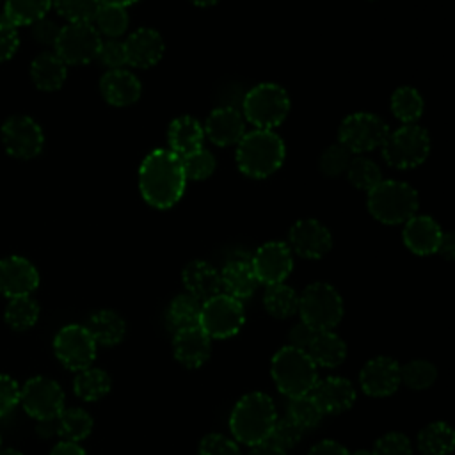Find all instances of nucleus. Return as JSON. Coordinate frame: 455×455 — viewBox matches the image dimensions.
Segmentation results:
<instances>
[{
	"label": "nucleus",
	"mask_w": 455,
	"mask_h": 455,
	"mask_svg": "<svg viewBox=\"0 0 455 455\" xmlns=\"http://www.w3.org/2000/svg\"><path fill=\"white\" fill-rule=\"evenodd\" d=\"M187 178L181 160L171 149H153L139 167V188L144 201L156 208H172L183 196Z\"/></svg>",
	"instance_id": "1"
},
{
	"label": "nucleus",
	"mask_w": 455,
	"mask_h": 455,
	"mask_svg": "<svg viewBox=\"0 0 455 455\" xmlns=\"http://www.w3.org/2000/svg\"><path fill=\"white\" fill-rule=\"evenodd\" d=\"M275 419L277 411L274 400L261 391H252L235 403L229 416V428L236 443L254 446L268 439Z\"/></svg>",
	"instance_id": "2"
},
{
	"label": "nucleus",
	"mask_w": 455,
	"mask_h": 455,
	"mask_svg": "<svg viewBox=\"0 0 455 455\" xmlns=\"http://www.w3.org/2000/svg\"><path fill=\"white\" fill-rule=\"evenodd\" d=\"M286 148L283 139L272 130H252L243 133L236 144V165L249 178H267L284 162Z\"/></svg>",
	"instance_id": "3"
},
{
	"label": "nucleus",
	"mask_w": 455,
	"mask_h": 455,
	"mask_svg": "<svg viewBox=\"0 0 455 455\" xmlns=\"http://www.w3.org/2000/svg\"><path fill=\"white\" fill-rule=\"evenodd\" d=\"M270 373L277 389L288 398L309 395L318 380V368L307 352L290 345L274 354Z\"/></svg>",
	"instance_id": "4"
},
{
	"label": "nucleus",
	"mask_w": 455,
	"mask_h": 455,
	"mask_svg": "<svg viewBox=\"0 0 455 455\" xmlns=\"http://www.w3.org/2000/svg\"><path fill=\"white\" fill-rule=\"evenodd\" d=\"M368 212L382 224L396 226L416 215L418 192L405 181L382 180L368 192Z\"/></svg>",
	"instance_id": "5"
},
{
	"label": "nucleus",
	"mask_w": 455,
	"mask_h": 455,
	"mask_svg": "<svg viewBox=\"0 0 455 455\" xmlns=\"http://www.w3.org/2000/svg\"><path fill=\"white\" fill-rule=\"evenodd\" d=\"M243 119L259 130L279 126L290 112V96L277 84L263 82L249 89L242 101Z\"/></svg>",
	"instance_id": "6"
},
{
	"label": "nucleus",
	"mask_w": 455,
	"mask_h": 455,
	"mask_svg": "<svg viewBox=\"0 0 455 455\" xmlns=\"http://www.w3.org/2000/svg\"><path fill=\"white\" fill-rule=\"evenodd\" d=\"M300 322L315 331H332L343 318V299L329 283H313L299 295Z\"/></svg>",
	"instance_id": "7"
},
{
	"label": "nucleus",
	"mask_w": 455,
	"mask_h": 455,
	"mask_svg": "<svg viewBox=\"0 0 455 455\" xmlns=\"http://www.w3.org/2000/svg\"><path fill=\"white\" fill-rule=\"evenodd\" d=\"M382 148V158L395 169H414L421 165L430 153L428 132L421 126L403 124L386 137Z\"/></svg>",
	"instance_id": "8"
},
{
	"label": "nucleus",
	"mask_w": 455,
	"mask_h": 455,
	"mask_svg": "<svg viewBox=\"0 0 455 455\" xmlns=\"http://www.w3.org/2000/svg\"><path fill=\"white\" fill-rule=\"evenodd\" d=\"M245 323V309L240 300L219 293L201 306L199 327L210 339H226L240 332Z\"/></svg>",
	"instance_id": "9"
},
{
	"label": "nucleus",
	"mask_w": 455,
	"mask_h": 455,
	"mask_svg": "<svg viewBox=\"0 0 455 455\" xmlns=\"http://www.w3.org/2000/svg\"><path fill=\"white\" fill-rule=\"evenodd\" d=\"M389 132V126L377 114L354 112L341 121L338 142L350 153L363 155L380 148Z\"/></svg>",
	"instance_id": "10"
},
{
	"label": "nucleus",
	"mask_w": 455,
	"mask_h": 455,
	"mask_svg": "<svg viewBox=\"0 0 455 455\" xmlns=\"http://www.w3.org/2000/svg\"><path fill=\"white\" fill-rule=\"evenodd\" d=\"M101 37L92 23H68L60 27L53 43L55 53L68 64H89L98 57Z\"/></svg>",
	"instance_id": "11"
},
{
	"label": "nucleus",
	"mask_w": 455,
	"mask_h": 455,
	"mask_svg": "<svg viewBox=\"0 0 455 455\" xmlns=\"http://www.w3.org/2000/svg\"><path fill=\"white\" fill-rule=\"evenodd\" d=\"M96 341L85 325H64L53 338V352L62 366L73 371L85 370L96 357Z\"/></svg>",
	"instance_id": "12"
},
{
	"label": "nucleus",
	"mask_w": 455,
	"mask_h": 455,
	"mask_svg": "<svg viewBox=\"0 0 455 455\" xmlns=\"http://www.w3.org/2000/svg\"><path fill=\"white\" fill-rule=\"evenodd\" d=\"M20 403L37 421L55 419L64 409V391L53 379L32 377L21 387Z\"/></svg>",
	"instance_id": "13"
},
{
	"label": "nucleus",
	"mask_w": 455,
	"mask_h": 455,
	"mask_svg": "<svg viewBox=\"0 0 455 455\" xmlns=\"http://www.w3.org/2000/svg\"><path fill=\"white\" fill-rule=\"evenodd\" d=\"M2 142L9 155L27 160L41 153L44 135L32 117L12 116L2 126Z\"/></svg>",
	"instance_id": "14"
},
{
	"label": "nucleus",
	"mask_w": 455,
	"mask_h": 455,
	"mask_svg": "<svg viewBox=\"0 0 455 455\" xmlns=\"http://www.w3.org/2000/svg\"><path fill=\"white\" fill-rule=\"evenodd\" d=\"M252 270L256 274L258 283L267 286L284 283L293 268V256L290 247L284 242H267L259 245L251 258Z\"/></svg>",
	"instance_id": "15"
},
{
	"label": "nucleus",
	"mask_w": 455,
	"mask_h": 455,
	"mask_svg": "<svg viewBox=\"0 0 455 455\" xmlns=\"http://www.w3.org/2000/svg\"><path fill=\"white\" fill-rule=\"evenodd\" d=\"M290 251L306 259H320L332 247L331 231L316 219H300L288 231Z\"/></svg>",
	"instance_id": "16"
},
{
	"label": "nucleus",
	"mask_w": 455,
	"mask_h": 455,
	"mask_svg": "<svg viewBox=\"0 0 455 455\" xmlns=\"http://www.w3.org/2000/svg\"><path fill=\"white\" fill-rule=\"evenodd\" d=\"M361 389L373 398L391 396L400 382V364L387 355L370 359L359 371Z\"/></svg>",
	"instance_id": "17"
},
{
	"label": "nucleus",
	"mask_w": 455,
	"mask_h": 455,
	"mask_svg": "<svg viewBox=\"0 0 455 455\" xmlns=\"http://www.w3.org/2000/svg\"><path fill=\"white\" fill-rule=\"evenodd\" d=\"M322 414H341L348 411L355 403V387L354 384L338 375H329L325 379H318L313 386L311 393Z\"/></svg>",
	"instance_id": "18"
},
{
	"label": "nucleus",
	"mask_w": 455,
	"mask_h": 455,
	"mask_svg": "<svg viewBox=\"0 0 455 455\" xmlns=\"http://www.w3.org/2000/svg\"><path fill=\"white\" fill-rule=\"evenodd\" d=\"M39 286L37 268L21 256H7L0 259V293L14 299L30 295Z\"/></svg>",
	"instance_id": "19"
},
{
	"label": "nucleus",
	"mask_w": 455,
	"mask_h": 455,
	"mask_svg": "<svg viewBox=\"0 0 455 455\" xmlns=\"http://www.w3.org/2000/svg\"><path fill=\"white\" fill-rule=\"evenodd\" d=\"M240 110L235 107H219L210 112L206 117V123L203 126L204 135L215 144V146H233L238 144V140L245 133V123Z\"/></svg>",
	"instance_id": "20"
},
{
	"label": "nucleus",
	"mask_w": 455,
	"mask_h": 455,
	"mask_svg": "<svg viewBox=\"0 0 455 455\" xmlns=\"http://www.w3.org/2000/svg\"><path fill=\"white\" fill-rule=\"evenodd\" d=\"M124 43L126 50V60L133 68L148 69L160 62L164 57V39L162 36L153 28H139L132 32Z\"/></svg>",
	"instance_id": "21"
},
{
	"label": "nucleus",
	"mask_w": 455,
	"mask_h": 455,
	"mask_svg": "<svg viewBox=\"0 0 455 455\" xmlns=\"http://www.w3.org/2000/svg\"><path fill=\"white\" fill-rule=\"evenodd\" d=\"M172 350L176 361L185 368H201L212 354V339L201 327L174 332Z\"/></svg>",
	"instance_id": "22"
},
{
	"label": "nucleus",
	"mask_w": 455,
	"mask_h": 455,
	"mask_svg": "<svg viewBox=\"0 0 455 455\" xmlns=\"http://www.w3.org/2000/svg\"><path fill=\"white\" fill-rule=\"evenodd\" d=\"M403 224V243L411 252L418 256H428L437 252L444 231L432 217L414 215Z\"/></svg>",
	"instance_id": "23"
},
{
	"label": "nucleus",
	"mask_w": 455,
	"mask_h": 455,
	"mask_svg": "<svg viewBox=\"0 0 455 455\" xmlns=\"http://www.w3.org/2000/svg\"><path fill=\"white\" fill-rule=\"evenodd\" d=\"M100 91L105 101L110 103L112 107H128L140 98L142 85L133 73L121 68V69H108L101 76Z\"/></svg>",
	"instance_id": "24"
},
{
	"label": "nucleus",
	"mask_w": 455,
	"mask_h": 455,
	"mask_svg": "<svg viewBox=\"0 0 455 455\" xmlns=\"http://www.w3.org/2000/svg\"><path fill=\"white\" fill-rule=\"evenodd\" d=\"M219 274H220V290H224L226 295L240 302L252 297V293L259 284L252 270L251 259L247 258L229 259Z\"/></svg>",
	"instance_id": "25"
},
{
	"label": "nucleus",
	"mask_w": 455,
	"mask_h": 455,
	"mask_svg": "<svg viewBox=\"0 0 455 455\" xmlns=\"http://www.w3.org/2000/svg\"><path fill=\"white\" fill-rule=\"evenodd\" d=\"M181 283L192 297L204 302L220 293V274L208 261H190L181 272Z\"/></svg>",
	"instance_id": "26"
},
{
	"label": "nucleus",
	"mask_w": 455,
	"mask_h": 455,
	"mask_svg": "<svg viewBox=\"0 0 455 455\" xmlns=\"http://www.w3.org/2000/svg\"><path fill=\"white\" fill-rule=\"evenodd\" d=\"M203 140H204V130L201 123L192 116H180L169 124V130H167L169 149L180 158L201 149Z\"/></svg>",
	"instance_id": "27"
},
{
	"label": "nucleus",
	"mask_w": 455,
	"mask_h": 455,
	"mask_svg": "<svg viewBox=\"0 0 455 455\" xmlns=\"http://www.w3.org/2000/svg\"><path fill=\"white\" fill-rule=\"evenodd\" d=\"M306 352L316 368H336L347 357V343L332 331H316Z\"/></svg>",
	"instance_id": "28"
},
{
	"label": "nucleus",
	"mask_w": 455,
	"mask_h": 455,
	"mask_svg": "<svg viewBox=\"0 0 455 455\" xmlns=\"http://www.w3.org/2000/svg\"><path fill=\"white\" fill-rule=\"evenodd\" d=\"M87 331L91 332L96 345L114 347L124 339L126 322L112 309H98L87 320Z\"/></svg>",
	"instance_id": "29"
},
{
	"label": "nucleus",
	"mask_w": 455,
	"mask_h": 455,
	"mask_svg": "<svg viewBox=\"0 0 455 455\" xmlns=\"http://www.w3.org/2000/svg\"><path fill=\"white\" fill-rule=\"evenodd\" d=\"M68 75L66 64L57 53H39L30 64V76L37 89L41 91H57L62 87Z\"/></svg>",
	"instance_id": "30"
},
{
	"label": "nucleus",
	"mask_w": 455,
	"mask_h": 455,
	"mask_svg": "<svg viewBox=\"0 0 455 455\" xmlns=\"http://www.w3.org/2000/svg\"><path fill=\"white\" fill-rule=\"evenodd\" d=\"M418 448L423 455H450L455 448V432L446 421L428 423L418 434Z\"/></svg>",
	"instance_id": "31"
},
{
	"label": "nucleus",
	"mask_w": 455,
	"mask_h": 455,
	"mask_svg": "<svg viewBox=\"0 0 455 455\" xmlns=\"http://www.w3.org/2000/svg\"><path fill=\"white\" fill-rule=\"evenodd\" d=\"M112 387L110 375L101 368H85L76 371V377L73 380V391L78 398L85 402H96L108 395Z\"/></svg>",
	"instance_id": "32"
},
{
	"label": "nucleus",
	"mask_w": 455,
	"mask_h": 455,
	"mask_svg": "<svg viewBox=\"0 0 455 455\" xmlns=\"http://www.w3.org/2000/svg\"><path fill=\"white\" fill-rule=\"evenodd\" d=\"M201 306L203 302L187 291L176 295L167 307V322L172 327V331L178 332L183 329L199 327Z\"/></svg>",
	"instance_id": "33"
},
{
	"label": "nucleus",
	"mask_w": 455,
	"mask_h": 455,
	"mask_svg": "<svg viewBox=\"0 0 455 455\" xmlns=\"http://www.w3.org/2000/svg\"><path fill=\"white\" fill-rule=\"evenodd\" d=\"M263 306H265V309L270 316L279 318V320H286V318H290L297 313L299 295L291 286H288L284 283L270 284L265 290Z\"/></svg>",
	"instance_id": "34"
},
{
	"label": "nucleus",
	"mask_w": 455,
	"mask_h": 455,
	"mask_svg": "<svg viewBox=\"0 0 455 455\" xmlns=\"http://www.w3.org/2000/svg\"><path fill=\"white\" fill-rule=\"evenodd\" d=\"M55 421H57V434L64 441H75V443L85 439L94 427L91 414L78 407L62 409V412L57 416Z\"/></svg>",
	"instance_id": "35"
},
{
	"label": "nucleus",
	"mask_w": 455,
	"mask_h": 455,
	"mask_svg": "<svg viewBox=\"0 0 455 455\" xmlns=\"http://www.w3.org/2000/svg\"><path fill=\"white\" fill-rule=\"evenodd\" d=\"M52 7V0H5L4 18L11 21L14 27L34 25Z\"/></svg>",
	"instance_id": "36"
},
{
	"label": "nucleus",
	"mask_w": 455,
	"mask_h": 455,
	"mask_svg": "<svg viewBox=\"0 0 455 455\" xmlns=\"http://www.w3.org/2000/svg\"><path fill=\"white\" fill-rule=\"evenodd\" d=\"M128 23L130 18L126 7L107 4H100L92 20V27L98 30V34H103L108 39H117L119 36H123L128 28Z\"/></svg>",
	"instance_id": "37"
},
{
	"label": "nucleus",
	"mask_w": 455,
	"mask_h": 455,
	"mask_svg": "<svg viewBox=\"0 0 455 455\" xmlns=\"http://www.w3.org/2000/svg\"><path fill=\"white\" fill-rule=\"evenodd\" d=\"M391 110L403 124H414L423 114V98L418 89L403 85L391 96Z\"/></svg>",
	"instance_id": "38"
},
{
	"label": "nucleus",
	"mask_w": 455,
	"mask_h": 455,
	"mask_svg": "<svg viewBox=\"0 0 455 455\" xmlns=\"http://www.w3.org/2000/svg\"><path fill=\"white\" fill-rule=\"evenodd\" d=\"M39 318V304L30 295L14 297L5 307V322L14 331L30 329Z\"/></svg>",
	"instance_id": "39"
},
{
	"label": "nucleus",
	"mask_w": 455,
	"mask_h": 455,
	"mask_svg": "<svg viewBox=\"0 0 455 455\" xmlns=\"http://www.w3.org/2000/svg\"><path fill=\"white\" fill-rule=\"evenodd\" d=\"M286 416L295 421L304 432L316 428L323 419V414L311 395L290 398L286 405Z\"/></svg>",
	"instance_id": "40"
},
{
	"label": "nucleus",
	"mask_w": 455,
	"mask_h": 455,
	"mask_svg": "<svg viewBox=\"0 0 455 455\" xmlns=\"http://www.w3.org/2000/svg\"><path fill=\"white\" fill-rule=\"evenodd\" d=\"M437 379V368L427 359H412L405 366H400V382L407 387L423 391L434 386Z\"/></svg>",
	"instance_id": "41"
},
{
	"label": "nucleus",
	"mask_w": 455,
	"mask_h": 455,
	"mask_svg": "<svg viewBox=\"0 0 455 455\" xmlns=\"http://www.w3.org/2000/svg\"><path fill=\"white\" fill-rule=\"evenodd\" d=\"M347 176L355 188L366 190V192H370L373 187H377L382 181L380 167L366 156L352 158L347 167Z\"/></svg>",
	"instance_id": "42"
},
{
	"label": "nucleus",
	"mask_w": 455,
	"mask_h": 455,
	"mask_svg": "<svg viewBox=\"0 0 455 455\" xmlns=\"http://www.w3.org/2000/svg\"><path fill=\"white\" fill-rule=\"evenodd\" d=\"M57 12L68 20V23H92L100 7L98 0H52Z\"/></svg>",
	"instance_id": "43"
},
{
	"label": "nucleus",
	"mask_w": 455,
	"mask_h": 455,
	"mask_svg": "<svg viewBox=\"0 0 455 455\" xmlns=\"http://www.w3.org/2000/svg\"><path fill=\"white\" fill-rule=\"evenodd\" d=\"M350 160H352V153L343 144L336 142L322 151L318 165H320V171L323 176L336 178V176L347 172Z\"/></svg>",
	"instance_id": "44"
},
{
	"label": "nucleus",
	"mask_w": 455,
	"mask_h": 455,
	"mask_svg": "<svg viewBox=\"0 0 455 455\" xmlns=\"http://www.w3.org/2000/svg\"><path fill=\"white\" fill-rule=\"evenodd\" d=\"M304 434H306V432H304L295 421H291V419L284 414L283 418L277 416V419H275V423H274V427H272L270 435H268L267 441H270L272 444H275L277 448H281V450L286 451V450L297 446V444L302 441Z\"/></svg>",
	"instance_id": "45"
},
{
	"label": "nucleus",
	"mask_w": 455,
	"mask_h": 455,
	"mask_svg": "<svg viewBox=\"0 0 455 455\" xmlns=\"http://www.w3.org/2000/svg\"><path fill=\"white\" fill-rule=\"evenodd\" d=\"M180 160L187 180H206L215 171V156L204 148L185 155Z\"/></svg>",
	"instance_id": "46"
},
{
	"label": "nucleus",
	"mask_w": 455,
	"mask_h": 455,
	"mask_svg": "<svg viewBox=\"0 0 455 455\" xmlns=\"http://www.w3.org/2000/svg\"><path fill=\"white\" fill-rule=\"evenodd\" d=\"M371 455H412V444L405 434L387 432L375 441Z\"/></svg>",
	"instance_id": "47"
},
{
	"label": "nucleus",
	"mask_w": 455,
	"mask_h": 455,
	"mask_svg": "<svg viewBox=\"0 0 455 455\" xmlns=\"http://www.w3.org/2000/svg\"><path fill=\"white\" fill-rule=\"evenodd\" d=\"M199 455H240V448L233 437L212 432L201 439Z\"/></svg>",
	"instance_id": "48"
},
{
	"label": "nucleus",
	"mask_w": 455,
	"mask_h": 455,
	"mask_svg": "<svg viewBox=\"0 0 455 455\" xmlns=\"http://www.w3.org/2000/svg\"><path fill=\"white\" fill-rule=\"evenodd\" d=\"M96 59H100L101 64L108 69H121L124 64H128L124 43L119 39L101 41Z\"/></svg>",
	"instance_id": "49"
},
{
	"label": "nucleus",
	"mask_w": 455,
	"mask_h": 455,
	"mask_svg": "<svg viewBox=\"0 0 455 455\" xmlns=\"http://www.w3.org/2000/svg\"><path fill=\"white\" fill-rule=\"evenodd\" d=\"M20 384L12 377L0 373V418L9 414L20 403Z\"/></svg>",
	"instance_id": "50"
},
{
	"label": "nucleus",
	"mask_w": 455,
	"mask_h": 455,
	"mask_svg": "<svg viewBox=\"0 0 455 455\" xmlns=\"http://www.w3.org/2000/svg\"><path fill=\"white\" fill-rule=\"evenodd\" d=\"M18 46H20L18 27H14L11 21L0 16V62L9 60L16 53Z\"/></svg>",
	"instance_id": "51"
},
{
	"label": "nucleus",
	"mask_w": 455,
	"mask_h": 455,
	"mask_svg": "<svg viewBox=\"0 0 455 455\" xmlns=\"http://www.w3.org/2000/svg\"><path fill=\"white\" fill-rule=\"evenodd\" d=\"M315 329H311L309 325H306L304 322H299L295 323L290 332H288V341H290V347L293 348H299V350H307L313 336H315Z\"/></svg>",
	"instance_id": "52"
},
{
	"label": "nucleus",
	"mask_w": 455,
	"mask_h": 455,
	"mask_svg": "<svg viewBox=\"0 0 455 455\" xmlns=\"http://www.w3.org/2000/svg\"><path fill=\"white\" fill-rule=\"evenodd\" d=\"M59 30H60V27H59L55 21L48 20L46 16L41 18L39 21H36V23L32 25V34H34V37H36L39 43H44V44H53L55 39H57V36H59Z\"/></svg>",
	"instance_id": "53"
},
{
	"label": "nucleus",
	"mask_w": 455,
	"mask_h": 455,
	"mask_svg": "<svg viewBox=\"0 0 455 455\" xmlns=\"http://www.w3.org/2000/svg\"><path fill=\"white\" fill-rule=\"evenodd\" d=\"M307 455H350V451L334 439H323L313 444Z\"/></svg>",
	"instance_id": "54"
},
{
	"label": "nucleus",
	"mask_w": 455,
	"mask_h": 455,
	"mask_svg": "<svg viewBox=\"0 0 455 455\" xmlns=\"http://www.w3.org/2000/svg\"><path fill=\"white\" fill-rule=\"evenodd\" d=\"M50 455H87V453H85V450H84L78 443H75V441H60V443H57V444L52 448Z\"/></svg>",
	"instance_id": "55"
},
{
	"label": "nucleus",
	"mask_w": 455,
	"mask_h": 455,
	"mask_svg": "<svg viewBox=\"0 0 455 455\" xmlns=\"http://www.w3.org/2000/svg\"><path fill=\"white\" fill-rule=\"evenodd\" d=\"M247 455H286L284 450L277 448L275 444H272L270 441H263L259 444L251 446V451Z\"/></svg>",
	"instance_id": "56"
},
{
	"label": "nucleus",
	"mask_w": 455,
	"mask_h": 455,
	"mask_svg": "<svg viewBox=\"0 0 455 455\" xmlns=\"http://www.w3.org/2000/svg\"><path fill=\"white\" fill-rule=\"evenodd\" d=\"M437 252H439L444 259H453V256H455V240H453V235H451V233H443V238H441V243H439Z\"/></svg>",
	"instance_id": "57"
},
{
	"label": "nucleus",
	"mask_w": 455,
	"mask_h": 455,
	"mask_svg": "<svg viewBox=\"0 0 455 455\" xmlns=\"http://www.w3.org/2000/svg\"><path fill=\"white\" fill-rule=\"evenodd\" d=\"M100 4H107V5H119V7H128L132 4H135L137 0H98Z\"/></svg>",
	"instance_id": "58"
},
{
	"label": "nucleus",
	"mask_w": 455,
	"mask_h": 455,
	"mask_svg": "<svg viewBox=\"0 0 455 455\" xmlns=\"http://www.w3.org/2000/svg\"><path fill=\"white\" fill-rule=\"evenodd\" d=\"M190 2L197 7H210V5H215L219 0H190Z\"/></svg>",
	"instance_id": "59"
},
{
	"label": "nucleus",
	"mask_w": 455,
	"mask_h": 455,
	"mask_svg": "<svg viewBox=\"0 0 455 455\" xmlns=\"http://www.w3.org/2000/svg\"><path fill=\"white\" fill-rule=\"evenodd\" d=\"M0 455H23V453L18 451V450H14V448H5V450L0 448Z\"/></svg>",
	"instance_id": "60"
},
{
	"label": "nucleus",
	"mask_w": 455,
	"mask_h": 455,
	"mask_svg": "<svg viewBox=\"0 0 455 455\" xmlns=\"http://www.w3.org/2000/svg\"><path fill=\"white\" fill-rule=\"evenodd\" d=\"M350 455H371V450H355Z\"/></svg>",
	"instance_id": "61"
},
{
	"label": "nucleus",
	"mask_w": 455,
	"mask_h": 455,
	"mask_svg": "<svg viewBox=\"0 0 455 455\" xmlns=\"http://www.w3.org/2000/svg\"><path fill=\"white\" fill-rule=\"evenodd\" d=\"M0 446H2V437H0Z\"/></svg>",
	"instance_id": "62"
}]
</instances>
